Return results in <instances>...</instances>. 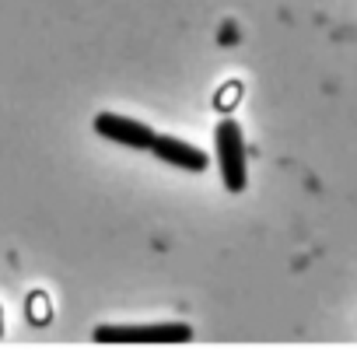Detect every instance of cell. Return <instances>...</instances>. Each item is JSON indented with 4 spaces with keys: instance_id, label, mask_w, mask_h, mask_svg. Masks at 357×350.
Returning <instances> with one entry per match:
<instances>
[{
    "instance_id": "6da1fadb",
    "label": "cell",
    "mask_w": 357,
    "mask_h": 350,
    "mask_svg": "<svg viewBox=\"0 0 357 350\" xmlns=\"http://www.w3.org/2000/svg\"><path fill=\"white\" fill-rule=\"evenodd\" d=\"M214 147H218V168L221 179L231 193H242L249 186V165H245V137L235 119H221L214 130Z\"/></svg>"
},
{
    "instance_id": "7a4b0ae2",
    "label": "cell",
    "mask_w": 357,
    "mask_h": 350,
    "mask_svg": "<svg viewBox=\"0 0 357 350\" xmlns=\"http://www.w3.org/2000/svg\"><path fill=\"white\" fill-rule=\"evenodd\" d=\"M98 343H186L193 329L186 322H140V326H98Z\"/></svg>"
},
{
    "instance_id": "277c9868",
    "label": "cell",
    "mask_w": 357,
    "mask_h": 350,
    "mask_svg": "<svg viewBox=\"0 0 357 350\" xmlns=\"http://www.w3.org/2000/svg\"><path fill=\"white\" fill-rule=\"evenodd\" d=\"M151 154L161 158L165 165L183 168V172H204V168L211 165V158H207L197 144H186V140H178V137H158V133H154Z\"/></svg>"
},
{
    "instance_id": "3957f363",
    "label": "cell",
    "mask_w": 357,
    "mask_h": 350,
    "mask_svg": "<svg viewBox=\"0 0 357 350\" xmlns=\"http://www.w3.org/2000/svg\"><path fill=\"white\" fill-rule=\"evenodd\" d=\"M95 133L119 144V147H133V151H151L154 144V130L133 116H119V112H98L95 116Z\"/></svg>"
}]
</instances>
